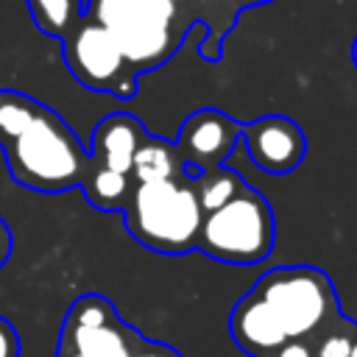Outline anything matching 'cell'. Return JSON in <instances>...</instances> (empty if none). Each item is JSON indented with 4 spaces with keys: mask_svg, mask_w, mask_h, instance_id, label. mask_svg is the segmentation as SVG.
Masks as SVG:
<instances>
[{
    "mask_svg": "<svg viewBox=\"0 0 357 357\" xmlns=\"http://www.w3.org/2000/svg\"><path fill=\"white\" fill-rule=\"evenodd\" d=\"M245 181L240 178L237 170L226 167V165H218V167H209V170H198L192 173V187H195V198L201 204V212H212L218 206H223L226 201H231L240 187Z\"/></svg>",
    "mask_w": 357,
    "mask_h": 357,
    "instance_id": "15",
    "label": "cell"
},
{
    "mask_svg": "<svg viewBox=\"0 0 357 357\" xmlns=\"http://www.w3.org/2000/svg\"><path fill=\"white\" fill-rule=\"evenodd\" d=\"M131 187H134V178L128 173L100 167L92 159H89V167L84 173V181H81V192L100 212H123L128 204Z\"/></svg>",
    "mask_w": 357,
    "mask_h": 357,
    "instance_id": "13",
    "label": "cell"
},
{
    "mask_svg": "<svg viewBox=\"0 0 357 357\" xmlns=\"http://www.w3.org/2000/svg\"><path fill=\"white\" fill-rule=\"evenodd\" d=\"M349 357H357V335H354V340H351V349H349Z\"/></svg>",
    "mask_w": 357,
    "mask_h": 357,
    "instance_id": "22",
    "label": "cell"
},
{
    "mask_svg": "<svg viewBox=\"0 0 357 357\" xmlns=\"http://www.w3.org/2000/svg\"><path fill=\"white\" fill-rule=\"evenodd\" d=\"M271 357H312V346L310 340H287Z\"/></svg>",
    "mask_w": 357,
    "mask_h": 357,
    "instance_id": "19",
    "label": "cell"
},
{
    "mask_svg": "<svg viewBox=\"0 0 357 357\" xmlns=\"http://www.w3.org/2000/svg\"><path fill=\"white\" fill-rule=\"evenodd\" d=\"M123 218L128 234L156 254L178 257L198 248L204 212L190 173L178 178L134 181Z\"/></svg>",
    "mask_w": 357,
    "mask_h": 357,
    "instance_id": "2",
    "label": "cell"
},
{
    "mask_svg": "<svg viewBox=\"0 0 357 357\" xmlns=\"http://www.w3.org/2000/svg\"><path fill=\"white\" fill-rule=\"evenodd\" d=\"M11 251H14V234H11V229H8V223L0 218V268L8 262V257H11Z\"/></svg>",
    "mask_w": 357,
    "mask_h": 357,
    "instance_id": "20",
    "label": "cell"
},
{
    "mask_svg": "<svg viewBox=\"0 0 357 357\" xmlns=\"http://www.w3.org/2000/svg\"><path fill=\"white\" fill-rule=\"evenodd\" d=\"M276 315L287 340H310L340 315L329 276L312 265H279L265 271L251 287Z\"/></svg>",
    "mask_w": 357,
    "mask_h": 357,
    "instance_id": "4",
    "label": "cell"
},
{
    "mask_svg": "<svg viewBox=\"0 0 357 357\" xmlns=\"http://www.w3.org/2000/svg\"><path fill=\"white\" fill-rule=\"evenodd\" d=\"M187 173V165L176 148L162 137H145L134 153L131 178L134 181H159V178H178Z\"/></svg>",
    "mask_w": 357,
    "mask_h": 357,
    "instance_id": "12",
    "label": "cell"
},
{
    "mask_svg": "<svg viewBox=\"0 0 357 357\" xmlns=\"http://www.w3.org/2000/svg\"><path fill=\"white\" fill-rule=\"evenodd\" d=\"M142 335L128 326L117 307L98 296H78L61 324L56 357H131Z\"/></svg>",
    "mask_w": 357,
    "mask_h": 357,
    "instance_id": "6",
    "label": "cell"
},
{
    "mask_svg": "<svg viewBox=\"0 0 357 357\" xmlns=\"http://www.w3.org/2000/svg\"><path fill=\"white\" fill-rule=\"evenodd\" d=\"M22 346H20V335L17 326L0 315V357H20Z\"/></svg>",
    "mask_w": 357,
    "mask_h": 357,
    "instance_id": "17",
    "label": "cell"
},
{
    "mask_svg": "<svg viewBox=\"0 0 357 357\" xmlns=\"http://www.w3.org/2000/svg\"><path fill=\"white\" fill-rule=\"evenodd\" d=\"M0 148L11 178L33 192L75 190L89 167L67 120L20 89H0Z\"/></svg>",
    "mask_w": 357,
    "mask_h": 357,
    "instance_id": "1",
    "label": "cell"
},
{
    "mask_svg": "<svg viewBox=\"0 0 357 357\" xmlns=\"http://www.w3.org/2000/svg\"><path fill=\"white\" fill-rule=\"evenodd\" d=\"M240 131L243 126L220 109L192 112L181 123L178 137H176V148L187 165V173L192 176L198 170L223 165L229 153L234 151V145L240 142Z\"/></svg>",
    "mask_w": 357,
    "mask_h": 357,
    "instance_id": "8",
    "label": "cell"
},
{
    "mask_svg": "<svg viewBox=\"0 0 357 357\" xmlns=\"http://www.w3.org/2000/svg\"><path fill=\"white\" fill-rule=\"evenodd\" d=\"M61 45L67 70L78 84L92 92H109L123 100L137 95V73L128 67L114 36L100 22L84 14L78 25L61 39Z\"/></svg>",
    "mask_w": 357,
    "mask_h": 357,
    "instance_id": "7",
    "label": "cell"
},
{
    "mask_svg": "<svg viewBox=\"0 0 357 357\" xmlns=\"http://www.w3.org/2000/svg\"><path fill=\"white\" fill-rule=\"evenodd\" d=\"M354 335H357V324H351L343 315H337L318 335L310 337L312 357H349V349H351Z\"/></svg>",
    "mask_w": 357,
    "mask_h": 357,
    "instance_id": "16",
    "label": "cell"
},
{
    "mask_svg": "<svg viewBox=\"0 0 357 357\" xmlns=\"http://www.w3.org/2000/svg\"><path fill=\"white\" fill-rule=\"evenodd\" d=\"M240 139L251 162L273 176L296 170L307 153V137L301 126L284 114H265L243 126Z\"/></svg>",
    "mask_w": 357,
    "mask_h": 357,
    "instance_id": "9",
    "label": "cell"
},
{
    "mask_svg": "<svg viewBox=\"0 0 357 357\" xmlns=\"http://www.w3.org/2000/svg\"><path fill=\"white\" fill-rule=\"evenodd\" d=\"M33 25L53 39H64L84 17V0H25Z\"/></svg>",
    "mask_w": 357,
    "mask_h": 357,
    "instance_id": "14",
    "label": "cell"
},
{
    "mask_svg": "<svg viewBox=\"0 0 357 357\" xmlns=\"http://www.w3.org/2000/svg\"><path fill=\"white\" fill-rule=\"evenodd\" d=\"M351 61H354V67H357V39H354V45H351Z\"/></svg>",
    "mask_w": 357,
    "mask_h": 357,
    "instance_id": "23",
    "label": "cell"
},
{
    "mask_svg": "<svg viewBox=\"0 0 357 357\" xmlns=\"http://www.w3.org/2000/svg\"><path fill=\"white\" fill-rule=\"evenodd\" d=\"M229 332L248 357H271L282 343H287V335L279 326L276 315L254 290H248L234 304L229 315Z\"/></svg>",
    "mask_w": 357,
    "mask_h": 357,
    "instance_id": "10",
    "label": "cell"
},
{
    "mask_svg": "<svg viewBox=\"0 0 357 357\" xmlns=\"http://www.w3.org/2000/svg\"><path fill=\"white\" fill-rule=\"evenodd\" d=\"M131 357H181V351L173 349V346H167V343H156V340L142 337L139 346H137V351Z\"/></svg>",
    "mask_w": 357,
    "mask_h": 357,
    "instance_id": "18",
    "label": "cell"
},
{
    "mask_svg": "<svg viewBox=\"0 0 357 357\" xmlns=\"http://www.w3.org/2000/svg\"><path fill=\"white\" fill-rule=\"evenodd\" d=\"M84 14L114 36L137 75L162 67L181 42L176 0H86Z\"/></svg>",
    "mask_w": 357,
    "mask_h": 357,
    "instance_id": "3",
    "label": "cell"
},
{
    "mask_svg": "<svg viewBox=\"0 0 357 357\" xmlns=\"http://www.w3.org/2000/svg\"><path fill=\"white\" fill-rule=\"evenodd\" d=\"M276 223L262 192L243 184L240 192L201 220L198 248L226 265H254L273 251Z\"/></svg>",
    "mask_w": 357,
    "mask_h": 357,
    "instance_id": "5",
    "label": "cell"
},
{
    "mask_svg": "<svg viewBox=\"0 0 357 357\" xmlns=\"http://www.w3.org/2000/svg\"><path fill=\"white\" fill-rule=\"evenodd\" d=\"M240 6H259V3H268V0H237Z\"/></svg>",
    "mask_w": 357,
    "mask_h": 357,
    "instance_id": "21",
    "label": "cell"
},
{
    "mask_svg": "<svg viewBox=\"0 0 357 357\" xmlns=\"http://www.w3.org/2000/svg\"><path fill=\"white\" fill-rule=\"evenodd\" d=\"M145 137H148V131L134 114H126V112L106 114L92 131L89 159L100 167L131 176L134 153H137V148Z\"/></svg>",
    "mask_w": 357,
    "mask_h": 357,
    "instance_id": "11",
    "label": "cell"
}]
</instances>
